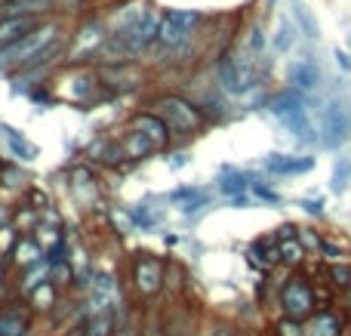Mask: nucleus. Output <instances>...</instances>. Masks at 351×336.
I'll use <instances>...</instances> for the list:
<instances>
[{
  "label": "nucleus",
  "instance_id": "obj_41",
  "mask_svg": "<svg viewBox=\"0 0 351 336\" xmlns=\"http://www.w3.org/2000/svg\"><path fill=\"white\" fill-rule=\"evenodd\" d=\"M139 336H164V331H160L158 324H148V327H145V331H142Z\"/></svg>",
  "mask_w": 351,
  "mask_h": 336
},
{
  "label": "nucleus",
  "instance_id": "obj_24",
  "mask_svg": "<svg viewBox=\"0 0 351 336\" xmlns=\"http://www.w3.org/2000/svg\"><path fill=\"white\" fill-rule=\"evenodd\" d=\"M28 300H31V306H34L37 312H47V309H53V306H56V300H59V284L43 281L40 287H37L34 293L28 296Z\"/></svg>",
  "mask_w": 351,
  "mask_h": 336
},
{
  "label": "nucleus",
  "instance_id": "obj_28",
  "mask_svg": "<svg viewBox=\"0 0 351 336\" xmlns=\"http://www.w3.org/2000/svg\"><path fill=\"white\" fill-rule=\"evenodd\" d=\"M348 182H351V160L348 158H339V160H336V167H333L330 191H333V195H342V191L348 189Z\"/></svg>",
  "mask_w": 351,
  "mask_h": 336
},
{
  "label": "nucleus",
  "instance_id": "obj_14",
  "mask_svg": "<svg viewBox=\"0 0 351 336\" xmlns=\"http://www.w3.org/2000/svg\"><path fill=\"white\" fill-rule=\"evenodd\" d=\"M31 333V312L19 302L0 309V336H28Z\"/></svg>",
  "mask_w": 351,
  "mask_h": 336
},
{
  "label": "nucleus",
  "instance_id": "obj_42",
  "mask_svg": "<svg viewBox=\"0 0 351 336\" xmlns=\"http://www.w3.org/2000/svg\"><path fill=\"white\" fill-rule=\"evenodd\" d=\"M10 219H12V216H10V210H3V207H0V228H3V226H10Z\"/></svg>",
  "mask_w": 351,
  "mask_h": 336
},
{
  "label": "nucleus",
  "instance_id": "obj_16",
  "mask_svg": "<svg viewBox=\"0 0 351 336\" xmlns=\"http://www.w3.org/2000/svg\"><path fill=\"white\" fill-rule=\"evenodd\" d=\"M12 263L19 265V269H28V265L40 263V259H47V247H40V241L28 238V235H22V238L16 241V247H12Z\"/></svg>",
  "mask_w": 351,
  "mask_h": 336
},
{
  "label": "nucleus",
  "instance_id": "obj_10",
  "mask_svg": "<svg viewBox=\"0 0 351 336\" xmlns=\"http://www.w3.org/2000/svg\"><path fill=\"white\" fill-rule=\"evenodd\" d=\"M117 148H121V158H127V160H145V158H152V154L164 152L152 136H145L136 127H127V133L117 139Z\"/></svg>",
  "mask_w": 351,
  "mask_h": 336
},
{
  "label": "nucleus",
  "instance_id": "obj_37",
  "mask_svg": "<svg viewBox=\"0 0 351 336\" xmlns=\"http://www.w3.org/2000/svg\"><path fill=\"white\" fill-rule=\"evenodd\" d=\"M299 235V226H293V222H287V226L278 228V241H287V238H296Z\"/></svg>",
  "mask_w": 351,
  "mask_h": 336
},
{
  "label": "nucleus",
  "instance_id": "obj_25",
  "mask_svg": "<svg viewBox=\"0 0 351 336\" xmlns=\"http://www.w3.org/2000/svg\"><path fill=\"white\" fill-rule=\"evenodd\" d=\"M293 16H296V25L302 28V34L308 37V40H317L321 37V28H317V19L308 12V6L302 3V0H296L293 3Z\"/></svg>",
  "mask_w": 351,
  "mask_h": 336
},
{
  "label": "nucleus",
  "instance_id": "obj_5",
  "mask_svg": "<svg viewBox=\"0 0 351 336\" xmlns=\"http://www.w3.org/2000/svg\"><path fill=\"white\" fill-rule=\"evenodd\" d=\"M160 19H164V12H160L158 6H148L139 19H133L130 25H123V28L114 31V34L127 43V49L133 53V59H142L145 53H152V49L158 47Z\"/></svg>",
  "mask_w": 351,
  "mask_h": 336
},
{
  "label": "nucleus",
  "instance_id": "obj_21",
  "mask_svg": "<svg viewBox=\"0 0 351 336\" xmlns=\"http://www.w3.org/2000/svg\"><path fill=\"white\" fill-rule=\"evenodd\" d=\"M243 47H247L250 56H256V59H259L262 65L268 68V62H265L268 34H265V28H262V22H250V25H247V34H243Z\"/></svg>",
  "mask_w": 351,
  "mask_h": 336
},
{
  "label": "nucleus",
  "instance_id": "obj_23",
  "mask_svg": "<svg viewBox=\"0 0 351 336\" xmlns=\"http://www.w3.org/2000/svg\"><path fill=\"white\" fill-rule=\"evenodd\" d=\"M278 247H280V259H284V265H302L305 263V256H308V250H305V244L299 241V235L296 238H287V241H278Z\"/></svg>",
  "mask_w": 351,
  "mask_h": 336
},
{
  "label": "nucleus",
  "instance_id": "obj_6",
  "mask_svg": "<svg viewBox=\"0 0 351 336\" xmlns=\"http://www.w3.org/2000/svg\"><path fill=\"white\" fill-rule=\"evenodd\" d=\"M317 290L311 287V281L305 275H290V281L280 287V312L287 318H311L317 312Z\"/></svg>",
  "mask_w": 351,
  "mask_h": 336
},
{
  "label": "nucleus",
  "instance_id": "obj_22",
  "mask_svg": "<svg viewBox=\"0 0 351 336\" xmlns=\"http://www.w3.org/2000/svg\"><path fill=\"white\" fill-rule=\"evenodd\" d=\"M22 272H25V278L19 281V293L22 296H31L43 281H49V263L47 259H40V263L28 265V269H22Z\"/></svg>",
  "mask_w": 351,
  "mask_h": 336
},
{
  "label": "nucleus",
  "instance_id": "obj_40",
  "mask_svg": "<svg viewBox=\"0 0 351 336\" xmlns=\"http://www.w3.org/2000/svg\"><path fill=\"white\" fill-rule=\"evenodd\" d=\"M188 164V158H185V154H173V160H170V167H173V170H179V167H185Z\"/></svg>",
  "mask_w": 351,
  "mask_h": 336
},
{
  "label": "nucleus",
  "instance_id": "obj_11",
  "mask_svg": "<svg viewBox=\"0 0 351 336\" xmlns=\"http://www.w3.org/2000/svg\"><path fill=\"white\" fill-rule=\"evenodd\" d=\"M287 80H290V86H296V90H302V93H315L317 86H321V68H317V62L308 59V56L293 59L290 68H287Z\"/></svg>",
  "mask_w": 351,
  "mask_h": 336
},
{
  "label": "nucleus",
  "instance_id": "obj_43",
  "mask_svg": "<svg viewBox=\"0 0 351 336\" xmlns=\"http://www.w3.org/2000/svg\"><path fill=\"white\" fill-rule=\"evenodd\" d=\"M346 309H348V312H351V287L346 290Z\"/></svg>",
  "mask_w": 351,
  "mask_h": 336
},
{
  "label": "nucleus",
  "instance_id": "obj_46",
  "mask_svg": "<svg viewBox=\"0 0 351 336\" xmlns=\"http://www.w3.org/2000/svg\"><path fill=\"white\" fill-rule=\"evenodd\" d=\"M268 6H274V0H268Z\"/></svg>",
  "mask_w": 351,
  "mask_h": 336
},
{
  "label": "nucleus",
  "instance_id": "obj_1",
  "mask_svg": "<svg viewBox=\"0 0 351 336\" xmlns=\"http://www.w3.org/2000/svg\"><path fill=\"white\" fill-rule=\"evenodd\" d=\"M59 37H62L59 19H53V16L43 19L31 34H25L22 40H16V43H10V47L0 49V77H16L19 71H25V68L43 53V49L53 47Z\"/></svg>",
  "mask_w": 351,
  "mask_h": 336
},
{
  "label": "nucleus",
  "instance_id": "obj_7",
  "mask_svg": "<svg viewBox=\"0 0 351 336\" xmlns=\"http://www.w3.org/2000/svg\"><path fill=\"white\" fill-rule=\"evenodd\" d=\"M130 281H133L136 293L142 300H152L164 290L167 284V265L164 259H158L154 253H136L133 265H130Z\"/></svg>",
  "mask_w": 351,
  "mask_h": 336
},
{
  "label": "nucleus",
  "instance_id": "obj_17",
  "mask_svg": "<svg viewBox=\"0 0 351 336\" xmlns=\"http://www.w3.org/2000/svg\"><path fill=\"white\" fill-rule=\"evenodd\" d=\"M253 182H256L253 173H241V170H231L228 167V170H222V176L216 179V189L231 201V197H237V195H247V189Z\"/></svg>",
  "mask_w": 351,
  "mask_h": 336
},
{
  "label": "nucleus",
  "instance_id": "obj_27",
  "mask_svg": "<svg viewBox=\"0 0 351 336\" xmlns=\"http://www.w3.org/2000/svg\"><path fill=\"white\" fill-rule=\"evenodd\" d=\"M327 284L336 290H348L351 287V259L342 263H330L327 265Z\"/></svg>",
  "mask_w": 351,
  "mask_h": 336
},
{
  "label": "nucleus",
  "instance_id": "obj_32",
  "mask_svg": "<svg viewBox=\"0 0 351 336\" xmlns=\"http://www.w3.org/2000/svg\"><path fill=\"white\" fill-rule=\"evenodd\" d=\"M274 331H278V336H305V321H299V318H280L278 321V327H274Z\"/></svg>",
  "mask_w": 351,
  "mask_h": 336
},
{
  "label": "nucleus",
  "instance_id": "obj_39",
  "mask_svg": "<svg viewBox=\"0 0 351 336\" xmlns=\"http://www.w3.org/2000/svg\"><path fill=\"white\" fill-rule=\"evenodd\" d=\"M210 336H237L234 327H225V324H219V327H213V333Z\"/></svg>",
  "mask_w": 351,
  "mask_h": 336
},
{
  "label": "nucleus",
  "instance_id": "obj_38",
  "mask_svg": "<svg viewBox=\"0 0 351 336\" xmlns=\"http://www.w3.org/2000/svg\"><path fill=\"white\" fill-rule=\"evenodd\" d=\"M336 65H339L342 71H351V56L346 49H336Z\"/></svg>",
  "mask_w": 351,
  "mask_h": 336
},
{
  "label": "nucleus",
  "instance_id": "obj_15",
  "mask_svg": "<svg viewBox=\"0 0 351 336\" xmlns=\"http://www.w3.org/2000/svg\"><path fill=\"white\" fill-rule=\"evenodd\" d=\"M130 127H136V130H142L145 136H152L154 142H158L160 148H167L173 142V136H170V130H167V123L160 121L154 111H145V115H136L133 121H130Z\"/></svg>",
  "mask_w": 351,
  "mask_h": 336
},
{
  "label": "nucleus",
  "instance_id": "obj_26",
  "mask_svg": "<svg viewBox=\"0 0 351 336\" xmlns=\"http://www.w3.org/2000/svg\"><path fill=\"white\" fill-rule=\"evenodd\" d=\"M84 336H114V312H96V315H90Z\"/></svg>",
  "mask_w": 351,
  "mask_h": 336
},
{
  "label": "nucleus",
  "instance_id": "obj_33",
  "mask_svg": "<svg viewBox=\"0 0 351 336\" xmlns=\"http://www.w3.org/2000/svg\"><path fill=\"white\" fill-rule=\"evenodd\" d=\"M299 241L305 244V250H308V253H317V256H321V244H324V238L315 232V228H299Z\"/></svg>",
  "mask_w": 351,
  "mask_h": 336
},
{
  "label": "nucleus",
  "instance_id": "obj_36",
  "mask_svg": "<svg viewBox=\"0 0 351 336\" xmlns=\"http://www.w3.org/2000/svg\"><path fill=\"white\" fill-rule=\"evenodd\" d=\"M299 207H302L308 216H315V219H321V216H324V201H321V197H302V201H299Z\"/></svg>",
  "mask_w": 351,
  "mask_h": 336
},
{
  "label": "nucleus",
  "instance_id": "obj_45",
  "mask_svg": "<svg viewBox=\"0 0 351 336\" xmlns=\"http://www.w3.org/2000/svg\"><path fill=\"white\" fill-rule=\"evenodd\" d=\"M68 336H84V333H77V331H74V333H68Z\"/></svg>",
  "mask_w": 351,
  "mask_h": 336
},
{
  "label": "nucleus",
  "instance_id": "obj_29",
  "mask_svg": "<svg viewBox=\"0 0 351 336\" xmlns=\"http://www.w3.org/2000/svg\"><path fill=\"white\" fill-rule=\"evenodd\" d=\"M130 219H133L136 228H142V232H148V228H154V213L145 207V204H136V207H130Z\"/></svg>",
  "mask_w": 351,
  "mask_h": 336
},
{
  "label": "nucleus",
  "instance_id": "obj_4",
  "mask_svg": "<svg viewBox=\"0 0 351 336\" xmlns=\"http://www.w3.org/2000/svg\"><path fill=\"white\" fill-rule=\"evenodd\" d=\"M111 34L105 16H86L84 22L77 25L71 37H68V62H77V65H86V62H96L99 49H102L105 37Z\"/></svg>",
  "mask_w": 351,
  "mask_h": 336
},
{
  "label": "nucleus",
  "instance_id": "obj_9",
  "mask_svg": "<svg viewBox=\"0 0 351 336\" xmlns=\"http://www.w3.org/2000/svg\"><path fill=\"white\" fill-rule=\"evenodd\" d=\"M317 160L311 154H280V152H271L262 158V167L265 173L271 176H302V173H311L315 170Z\"/></svg>",
  "mask_w": 351,
  "mask_h": 336
},
{
  "label": "nucleus",
  "instance_id": "obj_2",
  "mask_svg": "<svg viewBox=\"0 0 351 336\" xmlns=\"http://www.w3.org/2000/svg\"><path fill=\"white\" fill-rule=\"evenodd\" d=\"M152 111L160 117V121L167 123V130H170L173 139H191V136H197L200 130L206 127V111L200 108L197 102H191V99L185 96H158L152 102Z\"/></svg>",
  "mask_w": 351,
  "mask_h": 336
},
{
  "label": "nucleus",
  "instance_id": "obj_3",
  "mask_svg": "<svg viewBox=\"0 0 351 336\" xmlns=\"http://www.w3.org/2000/svg\"><path fill=\"white\" fill-rule=\"evenodd\" d=\"M200 22H204V16L197 10H164L158 47L167 49V53H182L191 43V37L197 34Z\"/></svg>",
  "mask_w": 351,
  "mask_h": 336
},
{
  "label": "nucleus",
  "instance_id": "obj_30",
  "mask_svg": "<svg viewBox=\"0 0 351 336\" xmlns=\"http://www.w3.org/2000/svg\"><path fill=\"white\" fill-rule=\"evenodd\" d=\"M71 278H74V269H71V263H68V259H62V263H53V265H49V281H53V284L65 287Z\"/></svg>",
  "mask_w": 351,
  "mask_h": 336
},
{
  "label": "nucleus",
  "instance_id": "obj_44",
  "mask_svg": "<svg viewBox=\"0 0 351 336\" xmlns=\"http://www.w3.org/2000/svg\"><path fill=\"white\" fill-rule=\"evenodd\" d=\"M6 3H10V0H0V10H3V6H6Z\"/></svg>",
  "mask_w": 351,
  "mask_h": 336
},
{
  "label": "nucleus",
  "instance_id": "obj_34",
  "mask_svg": "<svg viewBox=\"0 0 351 336\" xmlns=\"http://www.w3.org/2000/svg\"><path fill=\"white\" fill-rule=\"evenodd\" d=\"M16 241H19V232H16L12 226H3V228H0V256H10L12 247H16Z\"/></svg>",
  "mask_w": 351,
  "mask_h": 336
},
{
  "label": "nucleus",
  "instance_id": "obj_13",
  "mask_svg": "<svg viewBox=\"0 0 351 336\" xmlns=\"http://www.w3.org/2000/svg\"><path fill=\"white\" fill-rule=\"evenodd\" d=\"M40 22L43 19H37V16H3V12H0V49L22 40V37L31 34Z\"/></svg>",
  "mask_w": 351,
  "mask_h": 336
},
{
  "label": "nucleus",
  "instance_id": "obj_35",
  "mask_svg": "<svg viewBox=\"0 0 351 336\" xmlns=\"http://www.w3.org/2000/svg\"><path fill=\"white\" fill-rule=\"evenodd\" d=\"M253 189V197H259V201H268V204H280V195L278 191H271L268 185H262V182H253L250 185Z\"/></svg>",
  "mask_w": 351,
  "mask_h": 336
},
{
  "label": "nucleus",
  "instance_id": "obj_19",
  "mask_svg": "<svg viewBox=\"0 0 351 336\" xmlns=\"http://www.w3.org/2000/svg\"><path fill=\"white\" fill-rule=\"evenodd\" d=\"M0 133H3L6 145H10V152L16 154L19 160H34V158H37V145L25 139L22 130H16V127H10V123L0 121Z\"/></svg>",
  "mask_w": 351,
  "mask_h": 336
},
{
  "label": "nucleus",
  "instance_id": "obj_20",
  "mask_svg": "<svg viewBox=\"0 0 351 336\" xmlns=\"http://www.w3.org/2000/svg\"><path fill=\"white\" fill-rule=\"evenodd\" d=\"M296 34H299L296 22L284 16L278 22V28H274V34H271V49H274V53H280V56H287L293 47H296Z\"/></svg>",
  "mask_w": 351,
  "mask_h": 336
},
{
  "label": "nucleus",
  "instance_id": "obj_8",
  "mask_svg": "<svg viewBox=\"0 0 351 336\" xmlns=\"http://www.w3.org/2000/svg\"><path fill=\"white\" fill-rule=\"evenodd\" d=\"M351 139V108L346 99H330L321 111V145L342 148Z\"/></svg>",
  "mask_w": 351,
  "mask_h": 336
},
{
  "label": "nucleus",
  "instance_id": "obj_31",
  "mask_svg": "<svg viewBox=\"0 0 351 336\" xmlns=\"http://www.w3.org/2000/svg\"><path fill=\"white\" fill-rule=\"evenodd\" d=\"M321 259H327V263H342V259H348V250L342 244H336V241H327L324 238L321 244Z\"/></svg>",
  "mask_w": 351,
  "mask_h": 336
},
{
  "label": "nucleus",
  "instance_id": "obj_12",
  "mask_svg": "<svg viewBox=\"0 0 351 336\" xmlns=\"http://www.w3.org/2000/svg\"><path fill=\"white\" fill-rule=\"evenodd\" d=\"M346 333V318L333 309H317L311 318H305V336H342Z\"/></svg>",
  "mask_w": 351,
  "mask_h": 336
},
{
  "label": "nucleus",
  "instance_id": "obj_18",
  "mask_svg": "<svg viewBox=\"0 0 351 336\" xmlns=\"http://www.w3.org/2000/svg\"><path fill=\"white\" fill-rule=\"evenodd\" d=\"M170 201L179 204L182 213H197V210H204L210 204V195L204 189H197V185H182V189L170 191Z\"/></svg>",
  "mask_w": 351,
  "mask_h": 336
}]
</instances>
